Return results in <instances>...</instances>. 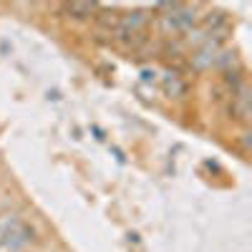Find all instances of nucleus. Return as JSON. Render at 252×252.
Instances as JSON below:
<instances>
[{
  "label": "nucleus",
  "instance_id": "39448f33",
  "mask_svg": "<svg viewBox=\"0 0 252 252\" xmlns=\"http://www.w3.org/2000/svg\"><path fill=\"white\" fill-rule=\"evenodd\" d=\"M63 10H66L71 18H76V20H86V18L96 15L98 5L96 3H66V5H63Z\"/></svg>",
  "mask_w": 252,
  "mask_h": 252
},
{
  "label": "nucleus",
  "instance_id": "7ed1b4c3",
  "mask_svg": "<svg viewBox=\"0 0 252 252\" xmlns=\"http://www.w3.org/2000/svg\"><path fill=\"white\" fill-rule=\"evenodd\" d=\"M146 26H149V13H144V10L121 13L119 31H124V33H144Z\"/></svg>",
  "mask_w": 252,
  "mask_h": 252
},
{
  "label": "nucleus",
  "instance_id": "423d86ee",
  "mask_svg": "<svg viewBox=\"0 0 252 252\" xmlns=\"http://www.w3.org/2000/svg\"><path fill=\"white\" fill-rule=\"evenodd\" d=\"M164 91L169 96H174V98H182V96H187L189 86H187V81H182L177 73H166L164 76Z\"/></svg>",
  "mask_w": 252,
  "mask_h": 252
},
{
  "label": "nucleus",
  "instance_id": "0eeeda50",
  "mask_svg": "<svg viewBox=\"0 0 252 252\" xmlns=\"http://www.w3.org/2000/svg\"><path fill=\"white\" fill-rule=\"evenodd\" d=\"M119 20H121V13H116V10H96V23L101 26V28H109V31H119Z\"/></svg>",
  "mask_w": 252,
  "mask_h": 252
},
{
  "label": "nucleus",
  "instance_id": "20e7f679",
  "mask_svg": "<svg viewBox=\"0 0 252 252\" xmlns=\"http://www.w3.org/2000/svg\"><path fill=\"white\" fill-rule=\"evenodd\" d=\"M229 114H232L237 121L247 124L250 121V94H247V86L237 89L232 94V101H229Z\"/></svg>",
  "mask_w": 252,
  "mask_h": 252
},
{
  "label": "nucleus",
  "instance_id": "f257e3e1",
  "mask_svg": "<svg viewBox=\"0 0 252 252\" xmlns=\"http://www.w3.org/2000/svg\"><path fill=\"white\" fill-rule=\"evenodd\" d=\"M164 10V15H159V28L166 35H179V33H189L197 26V8L194 5H182V3H161L157 5Z\"/></svg>",
  "mask_w": 252,
  "mask_h": 252
},
{
  "label": "nucleus",
  "instance_id": "f03ea898",
  "mask_svg": "<svg viewBox=\"0 0 252 252\" xmlns=\"http://www.w3.org/2000/svg\"><path fill=\"white\" fill-rule=\"evenodd\" d=\"M35 229L18 217H5V232L0 237V252H23L31 242H35Z\"/></svg>",
  "mask_w": 252,
  "mask_h": 252
},
{
  "label": "nucleus",
  "instance_id": "6e6552de",
  "mask_svg": "<svg viewBox=\"0 0 252 252\" xmlns=\"http://www.w3.org/2000/svg\"><path fill=\"white\" fill-rule=\"evenodd\" d=\"M3 232H5V220H0V237H3Z\"/></svg>",
  "mask_w": 252,
  "mask_h": 252
}]
</instances>
